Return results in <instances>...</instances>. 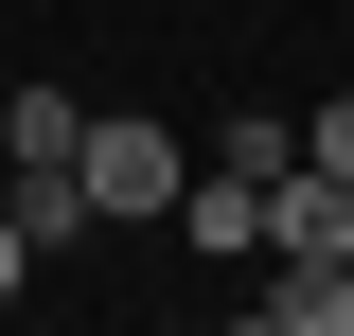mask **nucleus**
I'll return each instance as SVG.
<instances>
[{
    "label": "nucleus",
    "instance_id": "obj_1",
    "mask_svg": "<svg viewBox=\"0 0 354 336\" xmlns=\"http://www.w3.org/2000/svg\"><path fill=\"white\" fill-rule=\"evenodd\" d=\"M88 212H106V230H124V212H177V195H195V142H177L160 124V106H106V124H88Z\"/></svg>",
    "mask_w": 354,
    "mask_h": 336
},
{
    "label": "nucleus",
    "instance_id": "obj_2",
    "mask_svg": "<svg viewBox=\"0 0 354 336\" xmlns=\"http://www.w3.org/2000/svg\"><path fill=\"white\" fill-rule=\"evenodd\" d=\"M266 248H283V265H354V177H283V195H266Z\"/></svg>",
    "mask_w": 354,
    "mask_h": 336
},
{
    "label": "nucleus",
    "instance_id": "obj_3",
    "mask_svg": "<svg viewBox=\"0 0 354 336\" xmlns=\"http://www.w3.org/2000/svg\"><path fill=\"white\" fill-rule=\"evenodd\" d=\"M177 230L248 265V248H266V177H248V160H195V195H177Z\"/></svg>",
    "mask_w": 354,
    "mask_h": 336
},
{
    "label": "nucleus",
    "instance_id": "obj_4",
    "mask_svg": "<svg viewBox=\"0 0 354 336\" xmlns=\"http://www.w3.org/2000/svg\"><path fill=\"white\" fill-rule=\"evenodd\" d=\"M0 160H18V177H71L88 160V106H71V88H18V106H0Z\"/></svg>",
    "mask_w": 354,
    "mask_h": 336
},
{
    "label": "nucleus",
    "instance_id": "obj_5",
    "mask_svg": "<svg viewBox=\"0 0 354 336\" xmlns=\"http://www.w3.org/2000/svg\"><path fill=\"white\" fill-rule=\"evenodd\" d=\"M248 319H266V336H354V265H283Z\"/></svg>",
    "mask_w": 354,
    "mask_h": 336
},
{
    "label": "nucleus",
    "instance_id": "obj_6",
    "mask_svg": "<svg viewBox=\"0 0 354 336\" xmlns=\"http://www.w3.org/2000/svg\"><path fill=\"white\" fill-rule=\"evenodd\" d=\"M301 160H319V177H354V88H337V106L301 124Z\"/></svg>",
    "mask_w": 354,
    "mask_h": 336
},
{
    "label": "nucleus",
    "instance_id": "obj_7",
    "mask_svg": "<svg viewBox=\"0 0 354 336\" xmlns=\"http://www.w3.org/2000/svg\"><path fill=\"white\" fill-rule=\"evenodd\" d=\"M36 265H53V248H36V230H18V195H0V301L36 283Z\"/></svg>",
    "mask_w": 354,
    "mask_h": 336
}]
</instances>
